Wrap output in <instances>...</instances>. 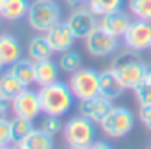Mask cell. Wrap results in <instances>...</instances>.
I'll return each mask as SVG.
<instances>
[{"mask_svg": "<svg viewBox=\"0 0 151 149\" xmlns=\"http://www.w3.org/2000/svg\"><path fill=\"white\" fill-rule=\"evenodd\" d=\"M147 64L140 57V52L130 48H119L110 60V69L117 74V78L123 82L126 91H133L142 80Z\"/></svg>", "mask_w": 151, "mask_h": 149, "instance_id": "1", "label": "cell"}, {"mask_svg": "<svg viewBox=\"0 0 151 149\" xmlns=\"http://www.w3.org/2000/svg\"><path fill=\"white\" fill-rule=\"evenodd\" d=\"M37 92H39V100H41L45 115L64 117L73 108V101L77 100L69 89V84H64L60 80H57L50 85L39 87Z\"/></svg>", "mask_w": 151, "mask_h": 149, "instance_id": "2", "label": "cell"}, {"mask_svg": "<svg viewBox=\"0 0 151 149\" xmlns=\"http://www.w3.org/2000/svg\"><path fill=\"white\" fill-rule=\"evenodd\" d=\"M96 133H98L96 122H93L91 119H87L80 114L68 119L64 128H62L64 144L68 147H73V149L91 147L93 142L96 140Z\"/></svg>", "mask_w": 151, "mask_h": 149, "instance_id": "3", "label": "cell"}, {"mask_svg": "<svg viewBox=\"0 0 151 149\" xmlns=\"http://www.w3.org/2000/svg\"><path fill=\"white\" fill-rule=\"evenodd\" d=\"M27 21L32 30L37 34L48 32L53 25L62 21V11L55 0H34L30 2Z\"/></svg>", "mask_w": 151, "mask_h": 149, "instance_id": "4", "label": "cell"}, {"mask_svg": "<svg viewBox=\"0 0 151 149\" xmlns=\"http://www.w3.org/2000/svg\"><path fill=\"white\" fill-rule=\"evenodd\" d=\"M98 126L107 138H112V140L124 138L135 126V114L126 107L114 105Z\"/></svg>", "mask_w": 151, "mask_h": 149, "instance_id": "5", "label": "cell"}, {"mask_svg": "<svg viewBox=\"0 0 151 149\" xmlns=\"http://www.w3.org/2000/svg\"><path fill=\"white\" fill-rule=\"evenodd\" d=\"M69 89L78 101L100 94V71L93 67H80L69 74Z\"/></svg>", "mask_w": 151, "mask_h": 149, "instance_id": "6", "label": "cell"}, {"mask_svg": "<svg viewBox=\"0 0 151 149\" xmlns=\"http://www.w3.org/2000/svg\"><path fill=\"white\" fill-rule=\"evenodd\" d=\"M84 44H86L87 53L96 59L110 57L119 50V39L110 36L109 32H105L100 25L84 39Z\"/></svg>", "mask_w": 151, "mask_h": 149, "instance_id": "7", "label": "cell"}, {"mask_svg": "<svg viewBox=\"0 0 151 149\" xmlns=\"http://www.w3.org/2000/svg\"><path fill=\"white\" fill-rule=\"evenodd\" d=\"M98 20L100 18L89 9V6H82V7H75L64 21L77 39H86L98 27Z\"/></svg>", "mask_w": 151, "mask_h": 149, "instance_id": "8", "label": "cell"}, {"mask_svg": "<svg viewBox=\"0 0 151 149\" xmlns=\"http://www.w3.org/2000/svg\"><path fill=\"white\" fill-rule=\"evenodd\" d=\"M123 44L135 52H144L151 48V21L133 18L128 30L121 37Z\"/></svg>", "mask_w": 151, "mask_h": 149, "instance_id": "9", "label": "cell"}, {"mask_svg": "<svg viewBox=\"0 0 151 149\" xmlns=\"http://www.w3.org/2000/svg\"><path fill=\"white\" fill-rule=\"evenodd\" d=\"M11 110H13V115L25 117V119H30V121L37 119L43 114L39 92L37 91H32L30 87H27L22 94H18L11 101Z\"/></svg>", "mask_w": 151, "mask_h": 149, "instance_id": "10", "label": "cell"}, {"mask_svg": "<svg viewBox=\"0 0 151 149\" xmlns=\"http://www.w3.org/2000/svg\"><path fill=\"white\" fill-rule=\"evenodd\" d=\"M45 37L48 41V44L52 46L53 53H62L73 48L75 41V34L71 32V29L66 25V21H59L57 25H53L48 32H45Z\"/></svg>", "mask_w": 151, "mask_h": 149, "instance_id": "11", "label": "cell"}, {"mask_svg": "<svg viewBox=\"0 0 151 149\" xmlns=\"http://www.w3.org/2000/svg\"><path fill=\"white\" fill-rule=\"evenodd\" d=\"M112 107H114V101H110V100H107V98L98 94L94 98L78 101V114L87 117V119H91L93 122L100 124Z\"/></svg>", "mask_w": 151, "mask_h": 149, "instance_id": "12", "label": "cell"}, {"mask_svg": "<svg viewBox=\"0 0 151 149\" xmlns=\"http://www.w3.org/2000/svg\"><path fill=\"white\" fill-rule=\"evenodd\" d=\"M130 16H132L130 13H126V11H123V9H117V11H112V13H109V14L100 16L98 25H100L105 32H109L110 36L121 39V37L124 36V32L128 30L130 23H132Z\"/></svg>", "mask_w": 151, "mask_h": 149, "instance_id": "13", "label": "cell"}, {"mask_svg": "<svg viewBox=\"0 0 151 149\" xmlns=\"http://www.w3.org/2000/svg\"><path fill=\"white\" fill-rule=\"evenodd\" d=\"M124 91H126V87L123 85V82L117 78V74L110 67L100 71V96H103L110 101H116L117 98H121L124 94Z\"/></svg>", "mask_w": 151, "mask_h": 149, "instance_id": "14", "label": "cell"}, {"mask_svg": "<svg viewBox=\"0 0 151 149\" xmlns=\"http://www.w3.org/2000/svg\"><path fill=\"white\" fill-rule=\"evenodd\" d=\"M59 64L53 62L52 59H45L39 62H34V84L37 87L50 85L59 80Z\"/></svg>", "mask_w": 151, "mask_h": 149, "instance_id": "15", "label": "cell"}, {"mask_svg": "<svg viewBox=\"0 0 151 149\" xmlns=\"http://www.w3.org/2000/svg\"><path fill=\"white\" fill-rule=\"evenodd\" d=\"M22 44L13 34H0V57L6 66H11L18 59H22Z\"/></svg>", "mask_w": 151, "mask_h": 149, "instance_id": "16", "label": "cell"}, {"mask_svg": "<svg viewBox=\"0 0 151 149\" xmlns=\"http://www.w3.org/2000/svg\"><path fill=\"white\" fill-rule=\"evenodd\" d=\"M53 135L46 133L43 128H34L22 142L16 144V147L23 149H50L53 147Z\"/></svg>", "mask_w": 151, "mask_h": 149, "instance_id": "17", "label": "cell"}, {"mask_svg": "<svg viewBox=\"0 0 151 149\" xmlns=\"http://www.w3.org/2000/svg\"><path fill=\"white\" fill-rule=\"evenodd\" d=\"M29 7H30V0H4L0 16H2V20H7V21H18L27 18Z\"/></svg>", "mask_w": 151, "mask_h": 149, "instance_id": "18", "label": "cell"}, {"mask_svg": "<svg viewBox=\"0 0 151 149\" xmlns=\"http://www.w3.org/2000/svg\"><path fill=\"white\" fill-rule=\"evenodd\" d=\"M27 87L14 77V74L11 71H4L2 74H0V94H2L9 103L25 91Z\"/></svg>", "mask_w": 151, "mask_h": 149, "instance_id": "19", "label": "cell"}, {"mask_svg": "<svg viewBox=\"0 0 151 149\" xmlns=\"http://www.w3.org/2000/svg\"><path fill=\"white\" fill-rule=\"evenodd\" d=\"M27 52H29V59H32L34 62H39V60H45V59H52V55H53V50H52V46L48 44L45 34L34 36V37L29 41Z\"/></svg>", "mask_w": 151, "mask_h": 149, "instance_id": "20", "label": "cell"}, {"mask_svg": "<svg viewBox=\"0 0 151 149\" xmlns=\"http://www.w3.org/2000/svg\"><path fill=\"white\" fill-rule=\"evenodd\" d=\"M9 71L14 77L25 85V87H32L34 84V60L32 59H18L14 64L9 66Z\"/></svg>", "mask_w": 151, "mask_h": 149, "instance_id": "21", "label": "cell"}, {"mask_svg": "<svg viewBox=\"0 0 151 149\" xmlns=\"http://www.w3.org/2000/svg\"><path fill=\"white\" fill-rule=\"evenodd\" d=\"M57 64H59V67H60L62 73L71 74V73L78 71V69L82 67V57H80L78 52H75V50L71 48V50H68V52L59 53V60H57Z\"/></svg>", "mask_w": 151, "mask_h": 149, "instance_id": "22", "label": "cell"}, {"mask_svg": "<svg viewBox=\"0 0 151 149\" xmlns=\"http://www.w3.org/2000/svg\"><path fill=\"white\" fill-rule=\"evenodd\" d=\"M126 4V0H89V9L100 18L103 14H109L112 11L123 9V6Z\"/></svg>", "mask_w": 151, "mask_h": 149, "instance_id": "23", "label": "cell"}, {"mask_svg": "<svg viewBox=\"0 0 151 149\" xmlns=\"http://www.w3.org/2000/svg\"><path fill=\"white\" fill-rule=\"evenodd\" d=\"M11 128H13V145H16L18 142H22V140L34 130V124H32L30 119L14 115V117L11 119Z\"/></svg>", "mask_w": 151, "mask_h": 149, "instance_id": "24", "label": "cell"}, {"mask_svg": "<svg viewBox=\"0 0 151 149\" xmlns=\"http://www.w3.org/2000/svg\"><path fill=\"white\" fill-rule=\"evenodd\" d=\"M126 7L132 18L151 21V0H126Z\"/></svg>", "mask_w": 151, "mask_h": 149, "instance_id": "25", "label": "cell"}, {"mask_svg": "<svg viewBox=\"0 0 151 149\" xmlns=\"http://www.w3.org/2000/svg\"><path fill=\"white\" fill-rule=\"evenodd\" d=\"M133 94H135V100H137L139 107L151 105V84L140 82V84L133 89Z\"/></svg>", "mask_w": 151, "mask_h": 149, "instance_id": "26", "label": "cell"}, {"mask_svg": "<svg viewBox=\"0 0 151 149\" xmlns=\"http://www.w3.org/2000/svg\"><path fill=\"white\" fill-rule=\"evenodd\" d=\"M13 144V128L11 119L2 117L0 119V147H7Z\"/></svg>", "mask_w": 151, "mask_h": 149, "instance_id": "27", "label": "cell"}, {"mask_svg": "<svg viewBox=\"0 0 151 149\" xmlns=\"http://www.w3.org/2000/svg\"><path fill=\"white\" fill-rule=\"evenodd\" d=\"M41 128H43L46 133H50V135L55 137L57 133L62 131L64 124L60 122V117H57V115H45V119H43V122H41Z\"/></svg>", "mask_w": 151, "mask_h": 149, "instance_id": "28", "label": "cell"}, {"mask_svg": "<svg viewBox=\"0 0 151 149\" xmlns=\"http://www.w3.org/2000/svg\"><path fill=\"white\" fill-rule=\"evenodd\" d=\"M137 119L142 122V126L146 130L151 131V105H146V107H139V114H137Z\"/></svg>", "mask_w": 151, "mask_h": 149, "instance_id": "29", "label": "cell"}, {"mask_svg": "<svg viewBox=\"0 0 151 149\" xmlns=\"http://www.w3.org/2000/svg\"><path fill=\"white\" fill-rule=\"evenodd\" d=\"M7 114H9V101L0 94V119L7 117Z\"/></svg>", "mask_w": 151, "mask_h": 149, "instance_id": "30", "label": "cell"}, {"mask_svg": "<svg viewBox=\"0 0 151 149\" xmlns=\"http://www.w3.org/2000/svg\"><path fill=\"white\" fill-rule=\"evenodd\" d=\"M64 2H66V6H69L71 9H75V7L87 6V4H89V0H64Z\"/></svg>", "mask_w": 151, "mask_h": 149, "instance_id": "31", "label": "cell"}, {"mask_svg": "<svg viewBox=\"0 0 151 149\" xmlns=\"http://www.w3.org/2000/svg\"><path fill=\"white\" fill-rule=\"evenodd\" d=\"M142 82H146V84H151V66H147V67H146L144 80H142Z\"/></svg>", "mask_w": 151, "mask_h": 149, "instance_id": "32", "label": "cell"}, {"mask_svg": "<svg viewBox=\"0 0 151 149\" xmlns=\"http://www.w3.org/2000/svg\"><path fill=\"white\" fill-rule=\"evenodd\" d=\"M91 147H110V145H109L107 142H98V140H94Z\"/></svg>", "mask_w": 151, "mask_h": 149, "instance_id": "33", "label": "cell"}, {"mask_svg": "<svg viewBox=\"0 0 151 149\" xmlns=\"http://www.w3.org/2000/svg\"><path fill=\"white\" fill-rule=\"evenodd\" d=\"M6 67H7V66H6V62L2 60V57H0V74H2V73L6 71Z\"/></svg>", "mask_w": 151, "mask_h": 149, "instance_id": "34", "label": "cell"}, {"mask_svg": "<svg viewBox=\"0 0 151 149\" xmlns=\"http://www.w3.org/2000/svg\"><path fill=\"white\" fill-rule=\"evenodd\" d=\"M2 6H4V0H0V9H2Z\"/></svg>", "mask_w": 151, "mask_h": 149, "instance_id": "35", "label": "cell"}, {"mask_svg": "<svg viewBox=\"0 0 151 149\" xmlns=\"http://www.w3.org/2000/svg\"><path fill=\"white\" fill-rule=\"evenodd\" d=\"M149 147H151V138H149Z\"/></svg>", "mask_w": 151, "mask_h": 149, "instance_id": "36", "label": "cell"}, {"mask_svg": "<svg viewBox=\"0 0 151 149\" xmlns=\"http://www.w3.org/2000/svg\"><path fill=\"white\" fill-rule=\"evenodd\" d=\"M0 23H2V16H0Z\"/></svg>", "mask_w": 151, "mask_h": 149, "instance_id": "37", "label": "cell"}]
</instances>
